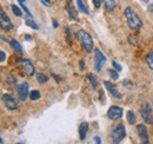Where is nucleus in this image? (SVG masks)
Returning <instances> with one entry per match:
<instances>
[{
	"mask_svg": "<svg viewBox=\"0 0 153 144\" xmlns=\"http://www.w3.org/2000/svg\"><path fill=\"white\" fill-rule=\"evenodd\" d=\"M111 136H112L113 143H120L126 137V130H125L124 124L120 123V124H118L115 128H113V130L111 132Z\"/></svg>",
	"mask_w": 153,
	"mask_h": 144,
	"instance_id": "7ed1b4c3",
	"label": "nucleus"
},
{
	"mask_svg": "<svg viewBox=\"0 0 153 144\" xmlns=\"http://www.w3.org/2000/svg\"><path fill=\"white\" fill-rule=\"evenodd\" d=\"M112 65H113V68H114V69H115V70H117V71H118V72H120V71H121V70H123V68H121V65H120L119 63H117L115 60H113V62H112Z\"/></svg>",
	"mask_w": 153,
	"mask_h": 144,
	"instance_id": "a878e982",
	"label": "nucleus"
},
{
	"mask_svg": "<svg viewBox=\"0 0 153 144\" xmlns=\"http://www.w3.org/2000/svg\"><path fill=\"white\" fill-rule=\"evenodd\" d=\"M104 85H105V88L108 90V92H110L114 98H117V99H121V98H123L121 93L115 89V86L111 83V82H107V80H106V82H104Z\"/></svg>",
	"mask_w": 153,
	"mask_h": 144,
	"instance_id": "f8f14e48",
	"label": "nucleus"
},
{
	"mask_svg": "<svg viewBox=\"0 0 153 144\" xmlns=\"http://www.w3.org/2000/svg\"><path fill=\"white\" fill-rule=\"evenodd\" d=\"M80 69H81V70H84V69H85V62H84L82 59L80 60Z\"/></svg>",
	"mask_w": 153,
	"mask_h": 144,
	"instance_id": "c756f323",
	"label": "nucleus"
},
{
	"mask_svg": "<svg viewBox=\"0 0 153 144\" xmlns=\"http://www.w3.org/2000/svg\"><path fill=\"white\" fill-rule=\"evenodd\" d=\"M40 98V92L38 90H33L30 92V99L31 100H38Z\"/></svg>",
	"mask_w": 153,
	"mask_h": 144,
	"instance_id": "4be33fe9",
	"label": "nucleus"
},
{
	"mask_svg": "<svg viewBox=\"0 0 153 144\" xmlns=\"http://www.w3.org/2000/svg\"><path fill=\"white\" fill-rule=\"evenodd\" d=\"M44 1H46V2H50V1H51V0H44Z\"/></svg>",
	"mask_w": 153,
	"mask_h": 144,
	"instance_id": "4c0bfd02",
	"label": "nucleus"
},
{
	"mask_svg": "<svg viewBox=\"0 0 153 144\" xmlns=\"http://www.w3.org/2000/svg\"><path fill=\"white\" fill-rule=\"evenodd\" d=\"M76 37H78V39L80 40V43H81L82 47L85 49V51H86L87 53L92 52V50H93V47H94V44H93V39H92V37L90 36V33H87V32L84 31V30H79V31L76 32Z\"/></svg>",
	"mask_w": 153,
	"mask_h": 144,
	"instance_id": "f03ea898",
	"label": "nucleus"
},
{
	"mask_svg": "<svg viewBox=\"0 0 153 144\" xmlns=\"http://www.w3.org/2000/svg\"><path fill=\"white\" fill-rule=\"evenodd\" d=\"M107 72H108L110 77H111L113 80H117V79L119 78V74H118V71H117V70H112V69H110Z\"/></svg>",
	"mask_w": 153,
	"mask_h": 144,
	"instance_id": "393cba45",
	"label": "nucleus"
},
{
	"mask_svg": "<svg viewBox=\"0 0 153 144\" xmlns=\"http://www.w3.org/2000/svg\"><path fill=\"white\" fill-rule=\"evenodd\" d=\"M53 27H54V28H57V27H58V21H57V20H54V21H53Z\"/></svg>",
	"mask_w": 153,
	"mask_h": 144,
	"instance_id": "2f4dec72",
	"label": "nucleus"
},
{
	"mask_svg": "<svg viewBox=\"0 0 153 144\" xmlns=\"http://www.w3.org/2000/svg\"><path fill=\"white\" fill-rule=\"evenodd\" d=\"M26 39H27V40H31V39H32V38H31V37L28 36V34H27V36H26Z\"/></svg>",
	"mask_w": 153,
	"mask_h": 144,
	"instance_id": "f704fd0d",
	"label": "nucleus"
},
{
	"mask_svg": "<svg viewBox=\"0 0 153 144\" xmlns=\"http://www.w3.org/2000/svg\"><path fill=\"white\" fill-rule=\"evenodd\" d=\"M2 102H4V104H5V106L8 109V110H11V111H14V110H17L18 109V102L16 100V98L13 97V96H11V94H4L2 96Z\"/></svg>",
	"mask_w": 153,
	"mask_h": 144,
	"instance_id": "6e6552de",
	"label": "nucleus"
},
{
	"mask_svg": "<svg viewBox=\"0 0 153 144\" xmlns=\"http://www.w3.org/2000/svg\"><path fill=\"white\" fill-rule=\"evenodd\" d=\"M66 10H67V13H68V16L71 17V18L73 19V20H79L78 18V16H76V12L74 11V8H73V6L71 5V2H68L67 4V7H66Z\"/></svg>",
	"mask_w": 153,
	"mask_h": 144,
	"instance_id": "4468645a",
	"label": "nucleus"
},
{
	"mask_svg": "<svg viewBox=\"0 0 153 144\" xmlns=\"http://www.w3.org/2000/svg\"><path fill=\"white\" fill-rule=\"evenodd\" d=\"M1 143H4V141H2L1 138H0V144H1Z\"/></svg>",
	"mask_w": 153,
	"mask_h": 144,
	"instance_id": "e433bc0d",
	"label": "nucleus"
},
{
	"mask_svg": "<svg viewBox=\"0 0 153 144\" xmlns=\"http://www.w3.org/2000/svg\"><path fill=\"white\" fill-rule=\"evenodd\" d=\"M76 5H78V8H79L80 12H82L84 14H90V11L87 10V7L82 2V0H76Z\"/></svg>",
	"mask_w": 153,
	"mask_h": 144,
	"instance_id": "f3484780",
	"label": "nucleus"
},
{
	"mask_svg": "<svg viewBox=\"0 0 153 144\" xmlns=\"http://www.w3.org/2000/svg\"><path fill=\"white\" fill-rule=\"evenodd\" d=\"M149 10H150L151 12H153V5H150V6H149Z\"/></svg>",
	"mask_w": 153,
	"mask_h": 144,
	"instance_id": "473e14b6",
	"label": "nucleus"
},
{
	"mask_svg": "<svg viewBox=\"0 0 153 144\" xmlns=\"http://www.w3.org/2000/svg\"><path fill=\"white\" fill-rule=\"evenodd\" d=\"M11 10H12V12H13L17 17H21V16H22V11L20 10V7H18L17 5H13V4H12V5H11Z\"/></svg>",
	"mask_w": 153,
	"mask_h": 144,
	"instance_id": "412c9836",
	"label": "nucleus"
},
{
	"mask_svg": "<svg viewBox=\"0 0 153 144\" xmlns=\"http://www.w3.org/2000/svg\"><path fill=\"white\" fill-rule=\"evenodd\" d=\"M19 1V4L21 5V4H25V0H18Z\"/></svg>",
	"mask_w": 153,
	"mask_h": 144,
	"instance_id": "72a5a7b5",
	"label": "nucleus"
},
{
	"mask_svg": "<svg viewBox=\"0 0 153 144\" xmlns=\"http://www.w3.org/2000/svg\"><path fill=\"white\" fill-rule=\"evenodd\" d=\"M104 6L107 12H112L115 7V0H104Z\"/></svg>",
	"mask_w": 153,
	"mask_h": 144,
	"instance_id": "2eb2a0df",
	"label": "nucleus"
},
{
	"mask_svg": "<svg viewBox=\"0 0 153 144\" xmlns=\"http://www.w3.org/2000/svg\"><path fill=\"white\" fill-rule=\"evenodd\" d=\"M93 5L96 8H99L101 6V0H93Z\"/></svg>",
	"mask_w": 153,
	"mask_h": 144,
	"instance_id": "cd10ccee",
	"label": "nucleus"
},
{
	"mask_svg": "<svg viewBox=\"0 0 153 144\" xmlns=\"http://www.w3.org/2000/svg\"><path fill=\"white\" fill-rule=\"evenodd\" d=\"M25 24L28 26V27H31V28H33V30H39V26H38V24L33 20L32 18H28V19H26L25 20Z\"/></svg>",
	"mask_w": 153,
	"mask_h": 144,
	"instance_id": "6ab92c4d",
	"label": "nucleus"
},
{
	"mask_svg": "<svg viewBox=\"0 0 153 144\" xmlns=\"http://www.w3.org/2000/svg\"><path fill=\"white\" fill-rule=\"evenodd\" d=\"M123 109L120 106H117V105H112L110 106V109L107 110V117L111 119V121H117V119H120L123 117Z\"/></svg>",
	"mask_w": 153,
	"mask_h": 144,
	"instance_id": "0eeeda50",
	"label": "nucleus"
},
{
	"mask_svg": "<svg viewBox=\"0 0 153 144\" xmlns=\"http://www.w3.org/2000/svg\"><path fill=\"white\" fill-rule=\"evenodd\" d=\"M30 85L27 82H24L21 83L19 86H18V97H19L20 102H25L30 94Z\"/></svg>",
	"mask_w": 153,
	"mask_h": 144,
	"instance_id": "9d476101",
	"label": "nucleus"
},
{
	"mask_svg": "<svg viewBox=\"0 0 153 144\" xmlns=\"http://www.w3.org/2000/svg\"><path fill=\"white\" fill-rule=\"evenodd\" d=\"M66 38H67V41L70 43V39H71V32H70V28L68 27H66Z\"/></svg>",
	"mask_w": 153,
	"mask_h": 144,
	"instance_id": "c85d7f7f",
	"label": "nucleus"
},
{
	"mask_svg": "<svg viewBox=\"0 0 153 144\" xmlns=\"http://www.w3.org/2000/svg\"><path fill=\"white\" fill-rule=\"evenodd\" d=\"M87 78H88V80H90V83H91L92 89H97L98 79L96 78V76H94V74H87Z\"/></svg>",
	"mask_w": 153,
	"mask_h": 144,
	"instance_id": "aec40b11",
	"label": "nucleus"
},
{
	"mask_svg": "<svg viewBox=\"0 0 153 144\" xmlns=\"http://www.w3.org/2000/svg\"><path fill=\"white\" fill-rule=\"evenodd\" d=\"M11 46L13 50H16L17 52H22V46L20 45V43L17 40V39H11Z\"/></svg>",
	"mask_w": 153,
	"mask_h": 144,
	"instance_id": "dca6fc26",
	"label": "nucleus"
},
{
	"mask_svg": "<svg viewBox=\"0 0 153 144\" xmlns=\"http://www.w3.org/2000/svg\"><path fill=\"white\" fill-rule=\"evenodd\" d=\"M93 140H94V142H96V143H98V144L101 143V140H100V137H98V136H96Z\"/></svg>",
	"mask_w": 153,
	"mask_h": 144,
	"instance_id": "7c9ffc66",
	"label": "nucleus"
},
{
	"mask_svg": "<svg viewBox=\"0 0 153 144\" xmlns=\"http://www.w3.org/2000/svg\"><path fill=\"white\" fill-rule=\"evenodd\" d=\"M146 63H147V65H149V68L153 70V52H150V53L147 54V57H146Z\"/></svg>",
	"mask_w": 153,
	"mask_h": 144,
	"instance_id": "b1692460",
	"label": "nucleus"
},
{
	"mask_svg": "<svg viewBox=\"0 0 153 144\" xmlns=\"http://www.w3.org/2000/svg\"><path fill=\"white\" fill-rule=\"evenodd\" d=\"M126 117H127V122H128L131 125L135 124V121H137V118H135V115H134V112L132 111V110L127 111V115H126Z\"/></svg>",
	"mask_w": 153,
	"mask_h": 144,
	"instance_id": "a211bd4d",
	"label": "nucleus"
},
{
	"mask_svg": "<svg viewBox=\"0 0 153 144\" xmlns=\"http://www.w3.org/2000/svg\"><path fill=\"white\" fill-rule=\"evenodd\" d=\"M140 116L141 118L145 121V123L147 124H153V113H152V108L149 103L144 104L141 108H140Z\"/></svg>",
	"mask_w": 153,
	"mask_h": 144,
	"instance_id": "20e7f679",
	"label": "nucleus"
},
{
	"mask_svg": "<svg viewBox=\"0 0 153 144\" xmlns=\"http://www.w3.org/2000/svg\"><path fill=\"white\" fill-rule=\"evenodd\" d=\"M18 63L21 65L22 71L25 74H27V76H33L34 74V66H33V64L30 59H19Z\"/></svg>",
	"mask_w": 153,
	"mask_h": 144,
	"instance_id": "1a4fd4ad",
	"label": "nucleus"
},
{
	"mask_svg": "<svg viewBox=\"0 0 153 144\" xmlns=\"http://www.w3.org/2000/svg\"><path fill=\"white\" fill-rule=\"evenodd\" d=\"M0 27L4 31H11L14 27L13 26V22L11 21L10 17L5 12H2V11H0Z\"/></svg>",
	"mask_w": 153,
	"mask_h": 144,
	"instance_id": "39448f33",
	"label": "nucleus"
},
{
	"mask_svg": "<svg viewBox=\"0 0 153 144\" xmlns=\"http://www.w3.org/2000/svg\"><path fill=\"white\" fill-rule=\"evenodd\" d=\"M88 131V123L87 122H82L80 126H79V136H80V140L84 141L86 138V134Z\"/></svg>",
	"mask_w": 153,
	"mask_h": 144,
	"instance_id": "ddd939ff",
	"label": "nucleus"
},
{
	"mask_svg": "<svg viewBox=\"0 0 153 144\" xmlns=\"http://www.w3.org/2000/svg\"><path fill=\"white\" fill-rule=\"evenodd\" d=\"M125 17L127 20V25L131 30H140L143 26V21L140 20V18L138 17V14L133 11L132 7H126L125 8Z\"/></svg>",
	"mask_w": 153,
	"mask_h": 144,
	"instance_id": "f257e3e1",
	"label": "nucleus"
},
{
	"mask_svg": "<svg viewBox=\"0 0 153 144\" xmlns=\"http://www.w3.org/2000/svg\"><path fill=\"white\" fill-rule=\"evenodd\" d=\"M5 60H6V53L4 51H0V63H2Z\"/></svg>",
	"mask_w": 153,
	"mask_h": 144,
	"instance_id": "bb28decb",
	"label": "nucleus"
},
{
	"mask_svg": "<svg viewBox=\"0 0 153 144\" xmlns=\"http://www.w3.org/2000/svg\"><path fill=\"white\" fill-rule=\"evenodd\" d=\"M141 1H145V2H149L150 0H141Z\"/></svg>",
	"mask_w": 153,
	"mask_h": 144,
	"instance_id": "c9c22d12",
	"label": "nucleus"
},
{
	"mask_svg": "<svg viewBox=\"0 0 153 144\" xmlns=\"http://www.w3.org/2000/svg\"><path fill=\"white\" fill-rule=\"evenodd\" d=\"M106 63V57L99 49L94 50V69L97 71H100L102 65Z\"/></svg>",
	"mask_w": 153,
	"mask_h": 144,
	"instance_id": "423d86ee",
	"label": "nucleus"
},
{
	"mask_svg": "<svg viewBox=\"0 0 153 144\" xmlns=\"http://www.w3.org/2000/svg\"><path fill=\"white\" fill-rule=\"evenodd\" d=\"M37 80H38V83H40V84H45L48 80V78L44 73H38L37 74Z\"/></svg>",
	"mask_w": 153,
	"mask_h": 144,
	"instance_id": "5701e85b",
	"label": "nucleus"
},
{
	"mask_svg": "<svg viewBox=\"0 0 153 144\" xmlns=\"http://www.w3.org/2000/svg\"><path fill=\"white\" fill-rule=\"evenodd\" d=\"M137 130H138V134H139V137L143 143H149V130L145 124H139L137 125Z\"/></svg>",
	"mask_w": 153,
	"mask_h": 144,
	"instance_id": "9b49d317",
	"label": "nucleus"
}]
</instances>
